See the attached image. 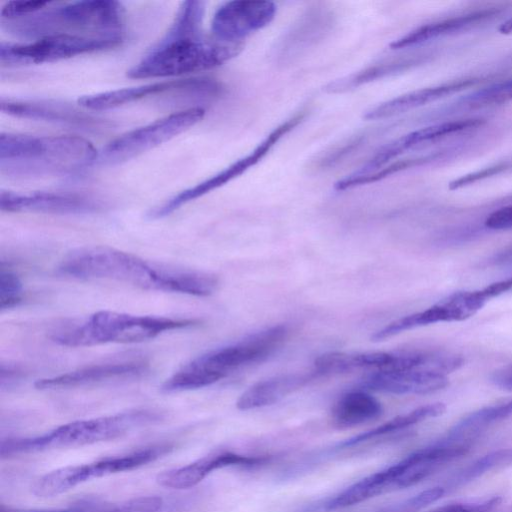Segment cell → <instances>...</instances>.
Here are the masks:
<instances>
[{"label": "cell", "mask_w": 512, "mask_h": 512, "mask_svg": "<svg viewBox=\"0 0 512 512\" xmlns=\"http://www.w3.org/2000/svg\"><path fill=\"white\" fill-rule=\"evenodd\" d=\"M23 300V285L12 270L0 266V308L8 309L17 306Z\"/></svg>", "instance_id": "cell-31"}, {"label": "cell", "mask_w": 512, "mask_h": 512, "mask_svg": "<svg viewBox=\"0 0 512 512\" xmlns=\"http://www.w3.org/2000/svg\"><path fill=\"white\" fill-rule=\"evenodd\" d=\"M286 325H275L229 346L207 352L186 363L162 385L167 393L209 386L232 371L275 351L288 336Z\"/></svg>", "instance_id": "cell-5"}, {"label": "cell", "mask_w": 512, "mask_h": 512, "mask_svg": "<svg viewBox=\"0 0 512 512\" xmlns=\"http://www.w3.org/2000/svg\"><path fill=\"white\" fill-rule=\"evenodd\" d=\"M414 63L415 60L409 57L383 60L348 76L330 82L325 86L324 90L331 94L344 93L362 85L381 80L398 72L404 71Z\"/></svg>", "instance_id": "cell-26"}, {"label": "cell", "mask_w": 512, "mask_h": 512, "mask_svg": "<svg viewBox=\"0 0 512 512\" xmlns=\"http://www.w3.org/2000/svg\"><path fill=\"white\" fill-rule=\"evenodd\" d=\"M148 369L149 364L143 359L105 362L81 367L58 376L40 379L35 383V387L40 390H51L85 386L111 380L139 377L145 374Z\"/></svg>", "instance_id": "cell-16"}, {"label": "cell", "mask_w": 512, "mask_h": 512, "mask_svg": "<svg viewBox=\"0 0 512 512\" xmlns=\"http://www.w3.org/2000/svg\"><path fill=\"white\" fill-rule=\"evenodd\" d=\"M98 151L82 137L0 135L1 174L35 177L65 174L94 164Z\"/></svg>", "instance_id": "cell-3"}, {"label": "cell", "mask_w": 512, "mask_h": 512, "mask_svg": "<svg viewBox=\"0 0 512 512\" xmlns=\"http://www.w3.org/2000/svg\"><path fill=\"white\" fill-rule=\"evenodd\" d=\"M477 83V79H462L438 86L418 89L382 102L366 111L364 118L378 120L421 107Z\"/></svg>", "instance_id": "cell-21"}, {"label": "cell", "mask_w": 512, "mask_h": 512, "mask_svg": "<svg viewBox=\"0 0 512 512\" xmlns=\"http://www.w3.org/2000/svg\"><path fill=\"white\" fill-rule=\"evenodd\" d=\"M194 318L133 315L115 311H99L89 317L55 331L51 339L62 346L85 347L106 343H137L172 330L193 327Z\"/></svg>", "instance_id": "cell-6"}, {"label": "cell", "mask_w": 512, "mask_h": 512, "mask_svg": "<svg viewBox=\"0 0 512 512\" xmlns=\"http://www.w3.org/2000/svg\"><path fill=\"white\" fill-rule=\"evenodd\" d=\"M500 11L492 9H481L462 15H457L440 21H435L422 25L406 35L394 40L391 49H403L417 44H421L431 39H435L447 34H451L481 23L494 17Z\"/></svg>", "instance_id": "cell-23"}, {"label": "cell", "mask_w": 512, "mask_h": 512, "mask_svg": "<svg viewBox=\"0 0 512 512\" xmlns=\"http://www.w3.org/2000/svg\"><path fill=\"white\" fill-rule=\"evenodd\" d=\"M62 275L78 279H104L145 290L211 295L218 278L201 270L158 263L105 246H89L69 252L58 266Z\"/></svg>", "instance_id": "cell-1"}, {"label": "cell", "mask_w": 512, "mask_h": 512, "mask_svg": "<svg viewBox=\"0 0 512 512\" xmlns=\"http://www.w3.org/2000/svg\"><path fill=\"white\" fill-rule=\"evenodd\" d=\"M306 111L301 110L275 127L249 154L238 159L225 169L205 179L193 187L174 195L150 212L152 219L166 217L186 203L193 201L239 177L249 168L259 163L277 143L305 118Z\"/></svg>", "instance_id": "cell-12"}, {"label": "cell", "mask_w": 512, "mask_h": 512, "mask_svg": "<svg viewBox=\"0 0 512 512\" xmlns=\"http://www.w3.org/2000/svg\"><path fill=\"white\" fill-rule=\"evenodd\" d=\"M205 3L184 1L165 35L127 71L133 79L162 78L201 72L236 57L243 43H227L202 33Z\"/></svg>", "instance_id": "cell-2"}, {"label": "cell", "mask_w": 512, "mask_h": 512, "mask_svg": "<svg viewBox=\"0 0 512 512\" xmlns=\"http://www.w3.org/2000/svg\"><path fill=\"white\" fill-rule=\"evenodd\" d=\"M318 376L320 375L313 370L260 381L239 397L236 406L239 410H250L274 404Z\"/></svg>", "instance_id": "cell-22"}, {"label": "cell", "mask_w": 512, "mask_h": 512, "mask_svg": "<svg viewBox=\"0 0 512 512\" xmlns=\"http://www.w3.org/2000/svg\"><path fill=\"white\" fill-rule=\"evenodd\" d=\"M499 497L477 503H450L433 509L429 512H490L500 503Z\"/></svg>", "instance_id": "cell-34"}, {"label": "cell", "mask_w": 512, "mask_h": 512, "mask_svg": "<svg viewBox=\"0 0 512 512\" xmlns=\"http://www.w3.org/2000/svg\"><path fill=\"white\" fill-rule=\"evenodd\" d=\"M481 119H462L443 122L412 131L383 146L366 162V168L375 171L385 166L389 161L401 155L404 151L416 145L437 140L445 135L477 127Z\"/></svg>", "instance_id": "cell-19"}, {"label": "cell", "mask_w": 512, "mask_h": 512, "mask_svg": "<svg viewBox=\"0 0 512 512\" xmlns=\"http://www.w3.org/2000/svg\"><path fill=\"white\" fill-rule=\"evenodd\" d=\"M161 413L134 409L113 415L63 424L43 435L6 439L1 442L2 457L34 453L49 449L78 447L119 438L131 430L161 420Z\"/></svg>", "instance_id": "cell-7"}, {"label": "cell", "mask_w": 512, "mask_h": 512, "mask_svg": "<svg viewBox=\"0 0 512 512\" xmlns=\"http://www.w3.org/2000/svg\"><path fill=\"white\" fill-rule=\"evenodd\" d=\"M172 448L171 444L161 443L125 455L61 467L39 477L32 486V492L38 497H54L86 481L147 465L169 453Z\"/></svg>", "instance_id": "cell-8"}, {"label": "cell", "mask_w": 512, "mask_h": 512, "mask_svg": "<svg viewBox=\"0 0 512 512\" xmlns=\"http://www.w3.org/2000/svg\"><path fill=\"white\" fill-rule=\"evenodd\" d=\"M459 355L436 351L425 363L407 370L371 372L362 382L363 387L393 394H428L448 385V375L460 368Z\"/></svg>", "instance_id": "cell-11"}, {"label": "cell", "mask_w": 512, "mask_h": 512, "mask_svg": "<svg viewBox=\"0 0 512 512\" xmlns=\"http://www.w3.org/2000/svg\"><path fill=\"white\" fill-rule=\"evenodd\" d=\"M265 456H247L233 452H223L204 456L190 464L163 471L157 476L159 485L176 490L196 486L215 470L230 467H252L265 463Z\"/></svg>", "instance_id": "cell-17"}, {"label": "cell", "mask_w": 512, "mask_h": 512, "mask_svg": "<svg viewBox=\"0 0 512 512\" xmlns=\"http://www.w3.org/2000/svg\"><path fill=\"white\" fill-rule=\"evenodd\" d=\"M277 7L264 0H234L221 5L211 22L212 36L227 43H243L253 32L269 25Z\"/></svg>", "instance_id": "cell-14"}, {"label": "cell", "mask_w": 512, "mask_h": 512, "mask_svg": "<svg viewBox=\"0 0 512 512\" xmlns=\"http://www.w3.org/2000/svg\"><path fill=\"white\" fill-rule=\"evenodd\" d=\"M512 99V79L485 88L469 99L474 106L500 104Z\"/></svg>", "instance_id": "cell-32"}, {"label": "cell", "mask_w": 512, "mask_h": 512, "mask_svg": "<svg viewBox=\"0 0 512 512\" xmlns=\"http://www.w3.org/2000/svg\"><path fill=\"white\" fill-rule=\"evenodd\" d=\"M445 411V404L440 402L418 407L406 414L399 415L378 427L343 441L341 444H339V447H351L370 439L381 437L408 428L427 419L438 417Z\"/></svg>", "instance_id": "cell-27"}, {"label": "cell", "mask_w": 512, "mask_h": 512, "mask_svg": "<svg viewBox=\"0 0 512 512\" xmlns=\"http://www.w3.org/2000/svg\"><path fill=\"white\" fill-rule=\"evenodd\" d=\"M492 382L508 391H512V363L496 370L491 376Z\"/></svg>", "instance_id": "cell-36"}, {"label": "cell", "mask_w": 512, "mask_h": 512, "mask_svg": "<svg viewBox=\"0 0 512 512\" xmlns=\"http://www.w3.org/2000/svg\"><path fill=\"white\" fill-rule=\"evenodd\" d=\"M123 36L55 34L26 43L0 45L2 66H22L54 62L74 56L105 51L121 45Z\"/></svg>", "instance_id": "cell-9"}, {"label": "cell", "mask_w": 512, "mask_h": 512, "mask_svg": "<svg viewBox=\"0 0 512 512\" xmlns=\"http://www.w3.org/2000/svg\"><path fill=\"white\" fill-rule=\"evenodd\" d=\"M125 10L114 0L53 1L44 10L3 21L8 33L30 40L55 34L122 36Z\"/></svg>", "instance_id": "cell-4"}, {"label": "cell", "mask_w": 512, "mask_h": 512, "mask_svg": "<svg viewBox=\"0 0 512 512\" xmlns=\"http://www.w3.org/2000/svg\"><path fill=\"white\" fill-rule=\"evenodd\" d=\"M0 209L5 212L88 214L102 210L103 204L94 198L76 193H16L1 190Z\"/></svg>", "instance_id": "cell-15"}, {"label": "cell", "mask_w": 512, "mask_h": 512, "mask_svg": "<svg viewBox=\"0 0 512 512\" xmlns=\"http://www.w3.org/2000/svg\"><path fill=\"white\" fill-rule=\"evenodd\" d=\"M512 465V448H503L490 452L453 474L444 485L445 492L457 489L461 486L482 477L483 475Z\"/></svg>", "instance_id": "cell-28"}, {"label": "cell", "mask_w": 512, "mask_h": 512, "mask_svg": "<svg viewBox=\"0 0 512 512\" xmlns=\"http://www.w3.org/2000/svg\"><path fill=\"white\" fill-rule=\"evenodd\" d=\"M167 92H186L200 97L215 98L221 95L223 86L216 79L209 77L179 79L85 95L78 99V103L86 109L99 111Z\"/></svg>", "instance_id": "cell-13"}, {"label": "cell", "mask_w": 512, "mask_h": 512, "mask_svg": "<svg viewBox=\"0 0 512 512\" xmlns=\"http://www.w3.org/2000/svg\"><path fill=\"white\" fill-rule=\"evenodd\" d=\"M499 31L502 34H512V17L507 19L500 27Z\"/></svg>", "instance_id": "cell-38"}, {"label": "cell", "mask_w": 512, "mask_h": 512, "mask_svg": "<svg viewBox=\"0 0 512 512\" xmlns=\"http://www.w3.org/2000/svg\"><path fill=\"white\" fill-rule=\"evenodd\" d=\"M510 415H512V399L471 412L458 421L449 432L462 438L475 440L488 426Z\"/></svg>", "instance_id": "cell-29"}, {"label": "cell", "mask_w": 512, "mask_h": 512, "mask_svg": "<svg viewBox=\"0 0 512 512\" xmlns=\"http://www.w3.org/2000/svg\"><path fill=\"white\" fill-rule=\"evenodd\" d=\"M52 2L44 0L8 2L1 10V20H14L38 13L51 5Z\"/></svg>", "instance_id": "cell-33"}, {"label": "cell", "mask_w": 512, "mask_h": 512, "mask_svg": "<svg viewBox=\"0 0 512 512\" xmlns=\"http://www.w3.org/2000/svg\"><path fill=\"white\" fill-rule=\"evenodd\" d=\"M501 262H512V251L499 256Z\"/></svg>", "instance_id": "cell-39"}, {"label": "cell", "mask_w": 512, "mask_h": 512, "mask_svg": "<svg viewBox=\"0 0 512 512\" xmlns=\"http://www.w3.org/2000/svg\"><path fill=\"white\" fill-rule=\"evenodd\" d=\"M485 225L490 229H509L512 228V205L502 207L491 213L485 221Z\"/></svg>", "instance_id": "cell-35"}, {"label": "cell", "mask_w": 512, "mask_h": 512, "mask_svg": "<svg viewBox=\"0 0 512 512\" xmlns=\"http://www.w3.org/2000/svg\"><path fill=\"white\" fill-rule=\"evenodd\" d=\"M1 111L8 115L38 121L69 124L85 128H98L103 123L74 107L48 101H20L1 99Z\"/></svg>", "instance_id": "cell-18"}, {"label": "cell", "mask_w": 512, "mask_h": 512, "mask_svg": "<svg viewBox=\"0 0 512 512\" xmlns=\"http://www.w3.org/2000/svg\"><path fill=\"white\" fill-rule=\"evenodd\" d=\"M512 289V277L494 282L483 288L484 293L491 299Z\"/></svg>", "instance_id": "cell-37"}, {"label": "cell", "mask_w": 512, "mask_h": 512, "mask_svg": "<svg viewBox=\"0 0 512 512\" xmlns=\"http://www.w3.org/2000/svg\"><path fill=\"white\" fill-rule=\"evenodd\" d=\"M163 500L157 496H141L122 502L79 501L66 508L47 510H19L1 506L0 512H158Z\"/></svg>", "instance_id": "cell-25"}, {"label": "cell", "mask_w": 512, "mask_h": 512, "mask_svg": "<svg viewBox=\"0 0 512 512\" xmlns=\"http://www.w3.org/2000/svg\"><path fill=\"white\" fill-rule=\"evenodd\" d=\"M204 115V108L191 107L126 132L101 148L94 164L107 166L130 160L186 131Z\"/></svg>", "instance_id": "cell-10"}, {"label": "cell", "mask_w": 512, "mask_h": 512, "mask_svg": "<svg viewBox=\"0 0 512 512\" xmlns=\"http://www.w3.org/2000/svg\"><path fill=\"white\" fill-rule=\"evenodd\" d=\"M331 18L324 12H314L308 14L303 23H299L291 32H289L281 43V50H299L302 46H307L314 42L315 37L325 32Z\"/></svg>", "instance_id": "cell-30"}, {"label": "cell", "mask_w": 512, "mask_h": 512, "mask_svg": "<svg viewBox=\"0 0 512 512\" xmlns=\"http://www.w3.org/2000/svg\"><path fill=\"white\" fill-rule=\"evenodd\" d=\"M396 351L373 352H327L315 359L314 370L321 376L349 373L357 370L371 372L391 371L394 368Z\"/></svg>", "instance_id": "cell-20"}, {"label": "cell", "mask_w": 512, "mask_h": 512, "mask_svg": "<svg viewBox=\"0 0 512 512\" xmlns=\"http://www.w3.org/2000/svg\"><path fill=\"white\" fill-rule=\"evenodd\" d=\"M383 412L381 403L369 393L352 391L338 399L332 408L337 427L348 428L375 420Z\"/></svg>", "instance_id": "cell-24"}]
</instances>
